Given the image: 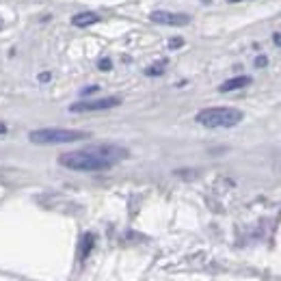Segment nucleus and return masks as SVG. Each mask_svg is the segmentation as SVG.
Masks as SVG:
<instances>
[{
    "label": "nucleus",
    "mask_w": 281,
    "mask_h": 281,
    "mask_svg": "<svg viewBox=\"0 0 281 281\" xmlns=\"http://www.w3.org/2000/svg\"><path fill=\"white\" fill-rule=\"evenodd\" d=\"M130 154L119 145H96L59 156V164L69 171H106L126 160Z\"/></svg>",
    "instance_id": "1"
},
{
    "label": "nucleus",
    "mask_w": 281,
    "mask_h": 281,
    "mask_svg": "<svg viewBox=\"0 0 281 281\" xmlns=\"http://www.w3.org/2000/svg\"><path fill=\"white\" fill-rule=\"evenodd\" d=\"M244 115L238 111V108L232 106H212V108H204V111L197 113V124L204 126V128H234L242 121Z\"/></svg>",
    "instance_id": "2"
},
{
    "label": "nucleus",
    "mask_w": 281,
    "mask_h": 281,
    "mask_svg": "<svg viewBox=\"0 0 281 281\" xmlns=\"http://www.w3.org/2000/svg\"><path fill=\"white\" fill-rule=\"evenodd\" d=\"M84 139H89V132L67 128H41L28 134V141L35 143V145H61V143H76Z\"/></svg>",
    "instance_id": "3"
},
{
    "label": "nucleus",
    "mask_w": 281,
    "mask_h": 281,
    "mask_svg": "<svg viewBox=\"0 0 281 281\" xmlns=\"http://www.w3.org/2000/svg\"><path fill=\"white\" fill-rule=\"evenodd\" d=\"M119 98H98V100H82L69 106V113H96V111H108V108L119 106Z\"/></svg>",
    "instance_id": "4"
},
{
    "label": "nucleus",
    "mask_w": 281,
    "mask_h": 281,
    "mask_svg": "<svg viewBox=\"0 0 281 281\" xmlns=\"http://www.w3.org/2000/svg\"><path fill=\"white\" fill-rule=\"evenodd\" d=\"M149 20L156 22V24H162V26H184L191 22V16L186 13H173V11H151L149 13Z\"/></svg>",
    "instance_id": "5"
},
{
    "label": "nucleus",
    "mask_w": 281,
    "mask_h": 281,
    "mask_svg": "<svg viewBox=\"0 0 281 281\" xmlns=\"http://www.w3.org/2000/svg\"><path fill=\"white\" fill-rule=\"evenodd\" d=\"M100 22V16L93 11H82V13H76L74 18H71V24L78 26V28H86V26H93Z\"/></svg>",
    "instance_id": "6"
},
{
    "label": "nucleus",
    "mask_w": 281,
    "mask_h": 281,
    "mask_svg": "<svg viewBox=\"0 0 281 281\" xmlns=\"http://www.w3.org/2000/svg\"><path fill=\"white\" fill-rule=\"evenodd\" d=\"M251 84V78L249 76H238V78H229L227 82H223L219 89L223 93H227V91H236V89H244V86H249Z\"/></svg>",
    "instance_id": "7"
},
{
    "label": "nucleus",
    "mask_w": 281,
    "mask_h": 281,
    "mask_svg": "<svg viewBox=\"0 0 281 281\" xmlns=\"http://www.w3.org/2000/svg\"><path fill=\"white\" fill-rule=\"evenodd\" d=\"M93 242H96V238H93V234H84V238H82V244H80V259H84L86 255L91 253V249H93Z\"/></svg>",
    "instance_id": "8"
},
{
    "label": "nucleus",
    "mask_w": 281,
    "mask_h": 281,
    "mask_svg": "<svg viewBox=\"0 0 281 281\" xmlns=\"http://www.w3.org/2000/svg\"><path fill=\"white\" fill-rule=\"evenodd\" d=\"M162 71H164V63H158V65H154V67H147L145 74L147 76H158V74H162Z\"/></svg>",
    "instance_id": "9"
},
{
    "label": "nucleus",
    "mask_w": 281,
    "mask_h": 281,
    "mask_svg": "<svg viewBox=\"0 0 281 281\" xmlns=\"http://www.w3.org/2000/svg\"><path fill=\"white\" fill-rule=\"evenodd\" d=\"M182 43H184V39L175 37V39H171V41H169V48H171V50H177L179 46H182Z\"/></svg>",
    "instance_id": "10"
},
{
    "label": "nucleus",
    "mask_w": 281,
    "mask_h": 281,
    "mask_svg": "<svg viewBox=\"0 0 281 281\" xmlns=\"http://www.w3.org/2000/svg\"><path fill=\"white\" fill-rule=\"evenodd\" d=\"M98 67L102 69V71H108V69L113 67V65H111V61H108V59H102V61H100V65H98Z\"/></svg>",
    "instance_id": "11"
},
{
    "label": "nucleus",
    "mask_w": 281,
    "mask_h": 281,
    "mask_svg": "<svg viewBox=\"0 0 281 281\" xmlns=\"http://www.w3.org/2000/svg\"><path fill=\"white\" fill-rule=\"evenodd\" d=\"M266 63H268L266 56H257V59H255V67H266Z\"/></svg>",
    "instance_id": "12"
},
{
    "label": "nucleus",
    "mask_w": 281,
    "mask_h": 281,
    "mask_svg": "<svg viewBox=\"0 0 281 281\" xmlns=\"http://www.w3.org/2000/svg\"><path fill=\"white\" fill-rule=\"evenodd\" d=\"M93 91H98V86H89V89H84L82 96H89V93H93Z\"/></svg>",
    "instance_id": "13"
},
{
    "label": "nucleus",
    "mask_w": 281,
    "mask_h": 281,
    "mask_svg": "<svg viewBox=\"0 0 281 281\" xmlns=\"http://www.w3.org/2000/svg\"><path fill=\"white\" fill-rule=\"evenodd\" d=\"M39 80H41V82H48V80H50V74H41Z\"/></svg>",
    "instance_id": "14"
},
{
    "label": "nucleus",
    "mask_w": 281,
    "mask_h": 281,
    "mask_svg": "<svg viewBox=\"0 0 281 281\" xmlns=\"http://www.w3.org/2000/svg\"><path fill=\"white\" fill-rule=\"evenodd\" d=\"M5 132H7V126H5V124H3V121H0V136H3V134H5Z\"/></svg>",
    "instance_id": "15"
},
{
    "label": "nucleus",
    "mask_w": 281,
    "mask_h": 281,
    "mask_svg": "<svg viewBox=\"0 0 281 281\" xmlns=\"http://www.w3.org/2000/svg\"><path fill=\"white\" fill-rule=\"evenodd\" d=\"M275 43H277V46H281V35H275Z\"/></svg>",
    "instance_id": "16"
},
{
    "label": "nucleus",
    "mask_w": 281,
    "mask_h": 281,
    "mask_svg": "<svg viewBox=\"0 0 281 281\" xmlns=\"http://www.w3.org/2000/svg\"><path fill=\"white\" fill-rule=\"evenodd\" d=\"M0 28H3V20H0Z\"/></svg>",
    "instance_id": "17"
},
{
    "label": "nucleus",
    "mask_w": 281,
    "mask_h": 281,
    "mask_svg": "<svg viewBox=\"0 0 281 281\" xmlns=\"http://www.w3.org/2000/svg\"><path fill=\"white\" fill-rule=\"evenodd\" d=\"M232 3H238V0H232Z\"/></svg>",
    "instance_id": "18"
},
{
    "label": "nucleus",
    "mask_w": 281,
    "mask_h": 281,
    "mask_svg": "<svg viewBox=\"0 0 281 281\" xmlns=\"http://www.w3.org/2000/svg\"><path fill=\"white\" fill-rule=\"evenodd\" d=\"M206 3H210V0H206Z\"/></svg>",
    "instance_id": "19"
}]
</instances>
